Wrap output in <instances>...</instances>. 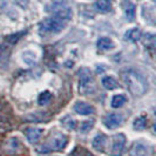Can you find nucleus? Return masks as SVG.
I'll list each match as a JSON object with an SVG mask.
<instances>
[{"instance_id": "obj_1", "label": "nucleus", "mask_w": 156, "mask_h": 156, "mask_svg": "<svg viewBox=\"0 0 156 156\" xmlns=\"http://www.w3.org/2000/svg\"><path fill=\"white\" fill-rule=\"evenodd\" d=\"M121 78L125 82L126 87L128 90L133 94L134 96H142L144 95L148 89L147 79L144 78L143 74L135 69L123 70L121 74Z\"/></svg>"}, {"instance_id": "obj_2", "label": "nucleus", "mask_w": 156, "mask_h": 156, "mask_svg": "<svg viewBox=\"0 0 156 156\" xmlns=\"http://www.w3.org/2000/svg\"><path fill=\"white\" fill-rule=\"evenodd\" d=\"M67 144H68V137H67V135H65L62 133H56L47 141L46 143H44L38 149V151L39 153H44V154L52 153V151H60V150L66 148Z\"/></svg>"}, {"instance_id": "obj_3", "label": "nucleus", "mask_w": 156, "mask_h": 156, "mask_svg": "<svg viewBox=\"0 0 156 156\" xmlns=\"http://www.w3.org/2000/svg\"><path fill=\"white\" fill-rule=\"evenodd\" d=\"M67 21H65L62 19L58 18V16H51L45 19L42 23H40L39 31L42 35H48V34H56L60 33L63 28L66 27Z\"/></svg>"}, {"instance_id": "obj_4", "label": "nucleus", "mask_w": 156, "mask_h": 156, "mask_svg": "<svg viewBox=\"0 0 156 156\" xmlns=\"http://www.w3.org/2000/svg\"><path fill=\"white\" fill-rule=\"evenodd\" d=\"M79 89L82 95H90L96 90L94 78L88 68H81L79 70Z\"/></svg>"}, {"instance_id": "obj_5", "label": "nucleus", "mask_w": 156, "mask_h": 156, "mask_svg": "<svg viewBox=\"0 0 156 156\" xmlns=\"http://www.w3.org/2000/svg\"><path fill=\"white\" fill-rule=\"evenodd\" d=\"M126 136L125 134H116L113 136V143L110 148V156H122L126 147Z\"/></svg>"}, {"instance_id": "obj_6", "label": "nucleus", "mask_w": 156, "mask_h": 156, "mask_svg": "<svg viewBox=\"0 0 156 156\" xmlns=\"http://www.w3.org/2000/svg\"><path fill=\"white\" fill-rule=\"evenodd\" d=\"M123 121H125V116L122 114H120V113H110V114H108L107 116L105 117L103 123L108 129H115V128L122 125Z\"/></svg>"}, {"instance_id": "obj_7", "label": "nucleus", "mask_w": 156, "mask_h": 156, "mask_svg": "<svg viewBox=\"0 0 156 156\" xmlns=\"http://www.w3.org/2000/svg\"><path fill=\"white\" fill-rule=\"evenodd\" d=\"M128 156H149V147L147 143L139 141L135 142L128 153Z\"/></svg>"}, {"instance_id": "obj_8", "label": "nucleus", "mask_w": 156, "mask_h": 156, "mask_svg": "<svg viewBox=\"0 0 156 156\" xmlns=\"http://www.w3.org/2000/svg\"><path fill=\"white\" fill-rule=\"evenodd\" d=\"M25 135H26L27 141L34 146L41 140V137L44 135V129L42 128H28V129H26Z\"/></svg>"}, {"instance_id": "obj_9", "label": "nucleus", "mask_w": 156, "mask_h": 156, "mask_svg": "<svg viewBox=\"0 0 156 156\" xmlns=\"http://www.w3.org/2000/svg\"><path fill=\"white\" fill-rule=\"evenodd\" d=\"M74 110L75 113H78L79 115H90L93 114L95 109L92 105L87 103V102L83 101H78L75 105H74Z\"/></svg>"}, {"instance_id": "obj_10", "label": "nucleus", "mask_w": 156, "mask_h": 156, "mask_svg": "<svg viewBox=\"0 0 156 156\" xmlns=\"http://www.w3.org/2000/svg\"><path fill=\"white\" fill-rule=\"evenodd\" d=\"M106 144H107V136L105 134H98L95 137H94L93 142H92V147H93L96 151H103L106 148Z\"/></svg>"}, {"instance_id": "obj_11", "label": "nucleus", "mask_w": 156, "mask_h": 156, "mask_svg": "<svg viewBox=\"0 0 156 156\" xmlns=\"http://www.w3.org/2000/svg\"><path fill=\"white\" fill-rule=\"evenodd\" d=\"M98 47L101 51H110V49L115 48V42L110 38L103 37V38H100L99 41H98Z\"/></svg>"}, {"instance_id": "obj_12", "label": "nucleus", "mask_w": 156, "mask_h": 156, "mask_svg": "<svg viewBox=\"0 0 156 156\" xmlns=\"http://www.w3.org/2000/svg\"><path fill=\"white\" fill-rule=\"evenodd\" d=\"M127 102V96L125 94H116L110 100V106L113 108H121L123 105Z\"/></svg>"}, {"instance_id": "obj_13", "label": "nucleus", "mask_w": 156, "mask_h": 156, "mask_svg": "<svg viewBox=\"0 0 156 156\" xmlns=\"http://www.w3.org/2000/svg\"><path fill=\"white\" fill-rule=\"evenodd\" d=\"M95 8L102 12V13H106V12H109L110 8H112V1L110 0H96L95 2Z\"/></svg>"}, {"instance_id": "obj_14", "label": "nucleus", "mask_w": 156, "mask_h": 156, "mask_svg": "<svg viewBox=\"0 0 156 156\" xmlns=\"http://www.w3.org/2000/svg\"><path fill=\"white\" fill-rule=\"evenodd\" d=\"M101 83L106 89H109V90L115 89V88H117V86H119V83H117V81L115 80V78L109 76V75H107V76H105V78L102 79Z\"/></svg>"}, {"instance_id": "obj_15", "label": "nucleus", "mask_w": 156, "mask_h": 156, "mask_svg": "<svg viewBox=\"0 0 156 156\" xmlns=\"http://www.w3.org/2000/svg\"><path fill=\"white\" fill-rule=\"evenodd\" d=\"M53 99V94L49 90H44L42 93H40L38 96V103L40 106H46L47 103H49V101Z\"/></svg>"}, {"instance_id": "obj_16", "label": "nucleus", "mask_w": 156, "mask_h": 156, "mask_svg": "<svg viewBox=\"0 0 156 156\" xmlns=\"http://www.w3.org/2000/svg\"><path fill=\"white\" fill-rule=\"evenodd\" d=\"M126 39L130 40L133 42H136L137 40L141 39V31L139 28H132L126 33Z\"/></svg>"}, {"instance_id": "obj_17", "label": "nucleus", "mask_w": 156, "mask_h": 156, "mask_svg": "<svg viewBox=\"0 0 156 156\" xmlns=\"http://www.w3.org/2000/svg\"><path fill=\"white\" fill-rule=\"evenodd\" d=\"M61 123H62L63 127H65L66 129H68V130H73V129H75V127H76L75 120L72 116H69V115H66L65 117H62Z\"/></svg>"}, {"instance_id": "obj_18", "label": "nucleus", "mask_w": 156, "mask_h": 156, "mask_svg": "<svg viewBox=\"0 0 156 156\" xmlns=\"http://www.w3.org/2000/svg\"><path fill=\"white\" fill-rule=\"evenodd\" d=\"M147 126V120L144 116H137L133 122V127L136 130H143Z\"/></svg>"}, {"instance_id": "obj_19", "label": "nucleus", "mask_w": 156, "mask_h": 156, "mask_svg": "<svg viewBox=\"0 0 156 156\" xmlns=\"http://www.w3.org/2000/svg\"><path fill=\"white\" fill-rule=\"evenodd\" d=\"M23 60L25 63H27V65H34L35 61H37V55L34 54L33 52H23Z\"/></svg>"}, {"instance_id": "obj_20", "label": "nucleus", "mask_w": 156, "mask_h": 156, "mask_svg": "<svg viewBox=\"0 0 156 156\" xmlns=\"http://www.w3.org/2000/svg\"><path fill=\"white\" fill-rule=\"evenodd\" d=\"M94 127V120H88V121H83L80 125V132L81 133H87L89 132Z\"/></svg>"}, {"instance_id": "obj_21", "label": "nucleus", "mask_w": 156, "mask_h": 156, "mask_svg": "<svg viewBox=\"0 0 156 156\" xmlns=\"http://www.w3.org/2000/svg\"><path fill=\"white\" fill-rule=\"evenodd\" d=\"M9 53H8L7 45H0V63L6 62Z\"/></svg>"}, {"instance_id": "obj_22", "label": "nucleus", "mask_w": 156, "mask_h": 156, "mask_svg": "<svg viewBox=\"0 0 156 156\" xmlns=\"http://www.w3.org/2000/svg\"><path fill=\"white\" fill-rule=\"evenodd\" d=\"M126 16L128 18V20H134L135 18V6H134L132 2H128L127 7H126Z\"/></svg>"}, {"instance_id": "obj_23", "label": "nucleus", "mask_w": 156, "mask_h": 156, "mask_svg": "<svg viewBox=\"0 0 156 156\" xmlns=\"http://www.w3.org/2000/svg\"><path fill=\"white\" fill-rule=\"evenodd\" d=\"M143 44H144V45H146L147 47L154 48V46H155V37H154V34H151V33H148V34L144 37Z\"/></svg>"}, {"instance_id": "obj_24", "label": "nucleus", "mask_w": 156, "mask_h": 156, "mask_svg": "<svg viewBox=\"0 0 156 156\" xmlns=\"http://www.w3.org/2000/svg\"><path fill=\"white\" fill-rule=\"evenodd\" d=\"M23 35V32H20V33H16V34H12V35H9L6 38V40L8 41V44L9 45H13V44H16L18 40L20 39L21 37Z\"/></svg>"}]
</instances>
